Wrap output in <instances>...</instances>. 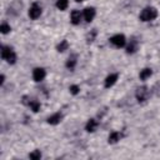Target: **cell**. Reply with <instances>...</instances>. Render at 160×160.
<instances>
[{
	"instance_id": "cell-11",
	"label": "cell",
	"mask_w": 160,
	"mask_h": 160,
	"mask_svg": "<svg viewBox=\"0 0 160 160\" xmlns=\"http://www.w3.org/2000/svg\"><path fill=\"white\" fill-rule=\"evenodd\" d=\"M118 79H119V74H116V72H111V74H109V75L105 78V80H104V86H105L106 89L114 86V85L116 84Z\"/></svg>"
},
{
	"instance_id": "cell-19",
	"label": "cell",
	"mask_w": 160,
	"mask_h": 160,
	"mask_svg": "<svg viewBox=\"0 0 160 160\" xmlns=\"http://www.w3.org/2000/svg\"><path fill=\"white\" fill-rule=\"evenodd\" d=\"M96 36H98V30H96V29H92V30H90V31L86 34L85 40H86L88 44H91V42L96 39Z\"/></svg>"
},
{
	"instance_id": "cell-22",
	"label": "cell",
	"mask_w": 160,
	"mask_h": 160,
	"mask_svg": "<svg viewBox=\"0 0 160 160\" xmlns=\"http://www.w3.org/2000/svg\"><path fill=\"white\" fill-rule=\"evenodd\" d=\"M41 151L40 150H34V151H31L30 154H29V158L30 159H32V160H39V159H41Z\"/></svg>"
},
{
	"instance_id": "cell-16",
	"label": "cell",
	"mask_w": 160,
	"mask_h": 160,
	"mask_svg": "<svg viewBox=\"0 0 160 160\" xmlns=\"http://www.w3.org/2000/svg\"><path fill=\"white\" fill-rule=\"evenodd\" d=\"M151 75H152V70H151L150 68H144V69L140 70V72H139V79H140L141 81H146Z\"/></svg>"
},
{
	"instance_id": "cell-4",
	"label": "cell",
	"mask_w": 160,
	"mask_h": 160,
	"mask_svg": "<svg viewBox=\"0 0 160 160\" xmlns=\"http://www.w3.org/2000/svg\"><path fill=\"white\" fill-rule=\"evenodd\" d=\"M21 9H22V2L19 1V0H14L9 4L8 6V15H11V16H18L20 12H21Z\"/></svg>"
},
{
	"instance_id": "cell-13",
	"label": "cell",
	"mask_w": 160,
	"mask_h": 160,
	"mask_svg": "<svg viewBox=\"0 0 160 160\" xmlns=\"http://www.w3.org/2000/svg\"><path fill=\"white\" fill-rule=\"evenodd\" d=\"M98 128H99V121L96 119H94V118L92 119H89L88 122L85 124V130L88 132H94V131L98 130Z\"/></svg>"
},
{
	"instance_id": "cell-1",
	"label": "cell",
	"mask_w": 160,
	"mask_h": 160,
	"mask_svg": "<svg viewBox=\"0 0 160 160\" xmlns=\"http://www.w3.org/2000/svg\"><path fill=\"white\" fill-rule=\"evenodd\" d=\"M1 58H2V60H5L10 65H14L16 62V60H18L16 52L9 45H2L1 46Z\"/></svg>"
},
{
	"instance_id": "cell-17",
	"label": "cell",
	"mask_w": 160,
	"mask_h": 160,
	"mask_svg": "<svg viewBox=\"0 0 160 160\" xmlns=\"http://www.w3.org/2000/svg\"><path fill=\"white\" fill-rule=\"evenodd\" d=\"M28 106L30 108V110H31L32 112H38V111L40 110V108H41V104H40V101H39V100H35V99H31V100L29 101V104H28Z\"/></svg>"
},
{
	"instance_id": "cell-2",
	"label": "cell",
	"mask_w": 160,
	"mask_h": 160,
	"mask_svg": "<svg viewBox=\"0 0 160 160\" xmlns=\"http://www.w3.org/2000/svg\"><path fill=\"white\" fill-rule=\"evenodd\" d=\"M158 18V10L154 6H146L141 10V12L139 14V19L144 22H149L152 21Z\"/></svg>"
},
{
	"instance_id": "cell-24",
	"label": "cell",
	"mask_w": 160,
	"mask_h": 160,
	"mask_svg": "<svg viewBox=\"0 0 160 160\" xmlns=\"http://www.w3.org/2000/svg\"><path fill=\"white\" fill-rule=\"evenodd\" d=\"M4 82H5V75L2 74V75H1V80H0V84H1V86L4 85Z\"/></svg>"
},
{
	"instance_id": "cell-6",
	"label": "cell",
	"mask_w": 160,
	"mask_h": 160,
	"mask_svg": "<svg viewBox=\"0 0 160 160\" xmlns=\"http://www.w3.org/2000/svg\"><path fill=\"white\" fill-rule=\"evenodd\" d=\"M109 40H110V44L114 45L115 48H124L126 45V42H128V40H126L124 34H115Z\"/></svg>"
},
{
	"instance_id": "cell-12",
	"label": "cell",
	"mask_w": 160,
	"mask_h": 160,
	"mask_svg": "<svg viewBox=\"0 0 160 160\" xmlns=\"http://www.w3.org/2000/svg\"><path fill=\"white\" fill-rule=\"evenodd\" d=\"M62 118H64L62 112L56 111V112L51 114V115H50V116L46 119V121H48V124H50V125H58V124H60V122H61Z\"/></svg>"
},
{
	"instance_id": "cell-23",
	"label": "cell",
	"mask_w": 160,
	"mask_h": 160,
	"mask_svg": "<svg viewBox=\"0 0 160 160\" xmlns=\"http://www.w3.org/2000/svg\"><path fill=\"white\" fill-rule=\"evenodd\" d=\"M69 91H70L72 95H78V94L80 92V86L76 85V84H72V85L69 86Z\"/></svg>"
},
{
	"instance_id": "cell-9",
	"label": "cell",
	"mask_w": 160,
	"mask_h": 160,
	"mask_svg": "<svg viewBox=\"0 0 160 160\" xmlns=\"http://www.w3.org/2000/svg\"><path fill=\"white\" fill-rule=\"evenodd\" d=\"M95 15H96V10H95V8H92V6H88V8H85L84 11H82V16H84V20H85L86 22H91V21L94 20Z\"/></svg>"
},
{
	"instance_id": "cell-14",
	"label": "cell",
	"mask_w": 160,
	"mask_h": 160,
	"mask_svg": "<svg viewBox=\"0 0 160 160\" xmlns=\"http://www.w3.org/2000/svg\"><path fill=\"white\" fill-rule=\"evenodd\" d=\"M76 65H78V55L71 54V55L68 58V60H66V62H65V66H66L68 70H74V69L76 68Z\"/></svg>"
},
{
	"instance_id": "cell-10",
	"label": "cell",
	"mask_w": 160,
	"mask_h": 160,
	"mask_svg": "<svg viewBox=\"0 0 160 160\" xmlns=\"http://www.w3.org/2000/svg\"><path fill=\"white\" fill-rule=\"evenodd\" d=\"M82 19H84V16H82V12L80 10H72L70 12V22L72 25H80Z\"/></svg>"
},
{
	"instance_id": "cell-7",
	"label": "cell",
	"mask_w": 160,
	"mask_h": 160,
	"mask_svg": "<svg viewBox=\"0 0 160 160\" xmlns=\"http://www.w3.org/2000/svg\"><path fill=\"white\" fill-rule=\"evenodd\" d=\"M125 49H126V54H129V55L135 54L138 51V49H139V40L135 36H131L130 40L126 42Z\"/></svg>"
},
{
	"instance_id": "cell-15",
	"label": "cell",
	"mask_w": 160,
	"mask_h": 160,
	"mask_svg": "<svg viewBox=\"0 0 160 160\" xmlns=\"http://www.w3.org/2000/svg\"><path fill=\"white\" fill-rule=\"evenodd\" d=\"M121 138H122L121 132L118 131V130H114V131H111V132L109 134V136H108V142H109V144H116V142H119V141L121 140Z\"/></svg>"
},
{
	"instance_id": "cell-18",
	"label": "cell",
	"mask_w": 160,
	"mask_h": 160,
	"mask_svg": "<svg viewBox=\"0 0 160 160\" xmlns=\"http://www.w3.org/2000/svg\"><path fill=\"white\" fill-rule=\"evenodd\" d=\"M69 48H70V44H69V41L68 40H61L58 45H56V50L59 51V52H64V51H66V50H69Z\"/></svg>"
},
{
	"instance_id": "cell-25",
	"label": "cell",
	"mask_w": 160,
	"mask_h": 160,
	"mask_svg": "<svg viewBox=\"0 0 160 160\" xmlns=\"http://www.w3.org/2000/svg\"><path fill=\"white\" fill-rule=\"evenodd\" d=\"M75 1H78V2H81V1H85V0H75Z\"/></svg>"
},
{
	"instance_id": "cell-8",
	"label": "cell",
	"mask_w": 160,
	"mask_h": 160,
	"mask_svg": "<svg viewBox=\"0 0 160 160\" xmlns=\"http://www.w3.org/2000/svg\"><path fill=\"white\" fill-rule=\"evenodd\" d=\"M45 76H46V70L44 68L38 66L32 70V80L35 82H41L45 79Z\"/></svg>"
},
{
	"instance_id": "cell-3",
	"label": "cell",
	"mask_w": 160,
	"mask_h": 160,
	"mask_svg": "<svg viewBox=\"0 0 160 160\" xmlns=\"http://www.w3.org/2000/svg\"><path fill=\"white\" fill-rule=\"evenodd\" d=\"M150 92H151V90H150L146 85L139 86V88L136 89V91H135V98H136L138 102H140V104L146 102V101L149 100V98H150Z\"/></svg>"
},
{
	"instance_id": "cell-5",
	"label": "cell",
	"mask_w": 160,
	"mask_h": 160,
	"mask_svg": "<svg viewBox=\"0 0 160 160\" xmlns=\"http://www.w3.org/2000/svg\"><path fill=\"white\" fill-rule=\"evenodd\" d=\"M42 14V9H41V5L38 4V2H32L31 6L29 8V11H28V15L31 20H36L41 16Z\"/></svg>"
},
{
	"instance_id": "cell-20",
	"label": "cell",
	"mask_w": 160,
	"mask_h": 160,
	"mask_svg": "<svg viewBox=\"0 0 160 160\" xmlns=\"http://www.w3.org/2000/svg\"><path fill=\"white\" fill-rule=\"evenodd\" d=\"M56 8L59 9V10H61V11H64V10H66L68 9V6H69V0H56Z\"/></svg>"
},
{
	"instance_id": "cell-21",
	"label": "cell",
	"mask_w": 160,
	"mask_h": 160,
	"mask_svg": "<svg viewBox=\"0 0 160 160\" xmlns=\"http://www.w3.org/2000/svg\"><path fill=\"white\" fill-rule=\"evenodd\" d=\"M0 30H1V34H9L10 31H11V26H10V24L9 22H6V21H2L1 22V25H0Z\"/></svg>"
}]
</instances>
